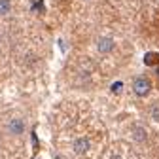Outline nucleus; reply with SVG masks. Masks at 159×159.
Listing matches in <instances>:
<instances>
[{
	"label": "nucleus",
	"instance_id": "7",
	"mask_svg": "<svg viewBox=\"0 0 159 159\" xmlns=\"http://www.w3.org/2000/svg\"><path fill=\"white\" fill-rule=\"evenodd\" d=\"M134 138H136V140H144V138H146V131L142 127H134Z\"/></svg>",
	"mask_w": 159,
	"mask_h": 159
},
{
	"label": "nucleus",
	"instance_id": "8",
	"mask_svg": "<svg viewBox=\"0 0 159 159\" xmlns=\"http://www.w3.org/2000/svg\"><path fill=\"white\" fill-rule=\"evenodd\" d=\"M110 89H112V93H121V89H123V82H114V84L110 85Z\"/></svg>",
	"mask_w": 159,
	"mask_h": 159
},
{
	"label": "nucleus",
	"instance_id": "6",
	"mask_svg": "<svg viewBox=\"0 0 159 159\" xmlns=\"http://www.w3.org/2000/svg\"><path fill=\"white\" fill-rule=\"evenodd\" d=\"M10 10H11V2H10V0H0V15L10 13Z\"/></svg>",
	"mask_w": 159,
	"mask_h": 159
},
{
	"label": "nucleus",
	"instance_id": "4",
	"mask_svg": "<svg viewBox=\"0 0 159 159\" xmlns=\"http://www.w3.org/2000/svg\"><path fill=\"white\" fill-rule=\"evenodd\" d=\"M8 131H10L11 134H23V133H25V121H23V119H19V117L10 119Z\"/></svg>",
	"mask_w": 159,
	"mask_h": 159
},
{
	"label": "nucleus",
	"instance_id": "9",
	"mask_svg": "<svg viewBox=\"0 0 159 159\" xmlns=\"http://www.w3.org/2000/svg\"><path fill=\"white\" fill-rule=\"evenodd\" d=\"M153 117H155V121H159V108L153 110Z\"/></svg>",
	"mask_w": 159,
	"mask_h": 159
},
{
	"label": "nucleus",
	"instance_id": "2",
	"mask_svg": "<svg viewBox=\"0 0 159 159\" xmlns=\"http://www.w3.org/2000/svg\"><path fill=\"white\" fill-rule=\"evenodd\" d=\"M72 148H74V152H76L78 155H85V153L89 152V148H91V142H89V138L80 136V138H76V140H74Z\"/></svg>",
	"mask_w": 159,
	"mask_h": 159
},
{
	"label": "nucleus",
	"instance_id": "3",
	"mask_svg": "<svg viewBox=\"0 0 159 159\" xmlns=\"http://www.w3.org/2000/svg\"><path fill=\"white\" fill-rule=\"evenodd\" d=\"M114 46H116V42L110 36H102V38H98V42H97V49L101 53H110L114 49Z\"/></svg>",
	"mask_w": 159,
	"mask_h": 159
},
{
	"label": "nucleus",
	"instance_id": "5",
	"mask_svg": "<svg viewBox=\"0 0 159 159\" xmlns=\"http://www.w3.org/2000/svg\"><path fill=\"white\" fill-rule=\"evenodd\" d=\"M144 63H146L148 66H155V65L159 63V53H155V51L146 53V55H144Z\"/></svg>",
	"mask_w": 159,
	"mask_h": 159
},
{
	"label": "nucleus",
	"instance_id": "1",
	"mask_svg": "<svg viewBox=\"0 0 159 159\" xmlns=\"http://www.w3.org/2000/svg\"><path fill=\"white\" fill-rule=\"evenodd\" d=\"M133 91L138 97H146L152 91V82L146 76H138V78H134V82H133Z\"/></svg>",
	"mask_w": 159,
	"mask_h": 159
}]
</instances>
